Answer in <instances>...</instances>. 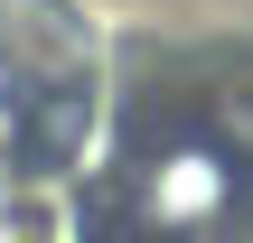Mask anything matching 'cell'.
<instances>
[{
  "label": "cell",
  "instance_id": "7a4b0ae2",
  "mask_svg": "<svg viewBox=\"0 0 253 243\" xmlns=\"http://www.w3.org/2000/svg\"><path fill=\"white\" fill-rule=\"evenodd\" d=\"M207 140H216L225 159H244V169H253V66H244V75H225V84L207 94Z\"/></svg>",
  "mask_w": 253,
  "mask_h": 243
},
{
  "label": "cell",
  "instance_id": "6da1fadb",
  "mask_svg": "<svg viewBox=\"0 0 253 243\" xmlns=\"http://www.w3.org/2000/svg\"><path fill=\"white\" fill-rule=\"evenodd\" d=\"M131 206H141V225L150 234H216L225 215H235V159L216 150V140H169V150H150L141 169H131Z\"/></svg>",
  "mask_w": 253,
  "mask_h": 243
},
{
  "label": "cell",
  "instance_id": "3957f363",
  "mask_svg": "<svg viewBox=\"0 0 253 243\" xmlns=\"http://www.w3.org/2000/svg\"><path fill=\"white\" fill-rule=\"evenodd\" d=\"M0 140H9V94H0Z\"/></svg>",
  "mask_w": 253,
  "mask_h": 243
}]
</instances>
